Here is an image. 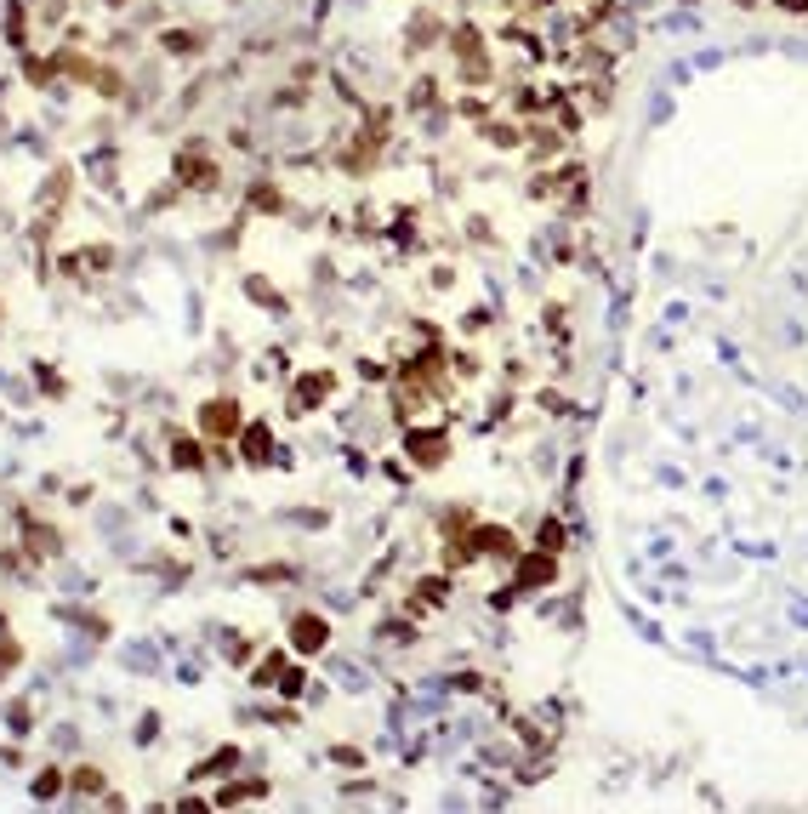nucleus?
Listing matches in <instances>:
<instances>
[{
    "label": "nucleus",
    "mask_w": 808,
    "mask_h": 814,
    "mask_svg": "<svg viewBox=\"0 0 808 814\" xmlns=\"http://www.w3.org/2000/svg\"><path fill=\"white\" fill-rule=\"evenodd\" d=\"M200 427H205L211 439H228L233 427H240V416H233V404H228V399H211V404H205V416H200Z\"/></svg>",
    "instance_id": "obj_1"
},
{
    "label": "nucleus",
    "mask_w": 808,
    "mask_h": 814,
    "mask_svg": "<svg viewBox=\"0 0 808 814\" xmlns=\"http://www.w3.org/2000/svg\"><path fill=\"white\" fill-rule=\"evenodd\" d=\"M410 450L421 467H438L444 462V433H410Z\"/></svg>",
    "instance_id": "obj_2"
},
{
    "label": "nucleus",
    "mask_w": 808,
    "mask_h": 814,
    "mask_svg": "<svg viewBox=\"0 0 808 814\" xmlns=\"http://www.w3.org/2000/svg\"><path fill=\"white\" fill-rule=\"evenodd\" d=\"M296 644H302V650H319V644H325V620H296Z\"/></svg>",
    "instance_id": "obj_3"
},
{
    "label": "nucleus",
    "mask_w": 808,
    "mask_h": 814,
    "mask_svg": "<svg viewBox=\"0 0 808 814\" xmlns=\"http://www.w3.org/2000/svg\"><path fill=\"white\" fill-rule=\"evenodd\" d=\"M524 581L536 587V581H552V559H524Z\"/></svg>",
    "instance_id": "obj_4"
},
{
    "label": "nucleus",
    "mask_w": 808,
    "mask_h": 814,
    "mask_svg": "<svg viewBox=\"0 0 808 814\" xmlns=\"http://www.w3.org/2000/svg\"><path fill=\"white\" fill-rule=\"evenodd\" d=\"M245 450H251V462H262V450H268V433H262V427H251V439H245Z\"/></svg>",
    "instance_id": "obj_5"
},
{
    "label": "nucleus",
    "mask_w": 808,
    "mask_h": 814,
    "mask_svg": "<svg viewBox=\"0 0 808 814\" xmlns=\"http://www.w3.org/2000/svg\"><path fill=\"white\" fill-rule=\"evenodd\" d=\"M774 6H785V12H808V0H774Z\"/></svg>",
    "instance_id": "obj_6"
}]
</instances>
